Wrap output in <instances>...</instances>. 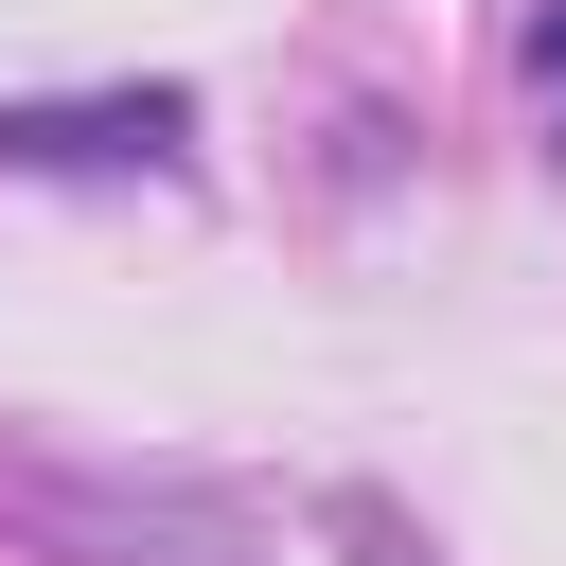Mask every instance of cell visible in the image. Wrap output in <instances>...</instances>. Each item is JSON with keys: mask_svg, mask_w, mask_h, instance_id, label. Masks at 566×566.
<instances>
[{"mask_svg": "<svg viewBox=\"0 0 566 566\" xmlns=\"http://www.w3.org/2000/svg\"><path fill=\"white\" fill-rule=\"evenodd\" d=\"M195 159V88H71V106H0V177H177Z\"/></svg>", "mask_w": 566, "mask_h": 566, "instance_id": "cell-1", "label": "cell"}, {"mask_svg": "<svg viewBox=\"0 0 566 566\" xmlns=\"http://www.w3.org/2000/svg\"><path fill=\"white\" fill-rule=\"evenodd\" d=\"M531 106H548V142H566V0H531Z\"/></svg>", "mask_w": 566, "mask_h": 566, "instance_id": "cell-2", "label": "cell"}]
</instances>
